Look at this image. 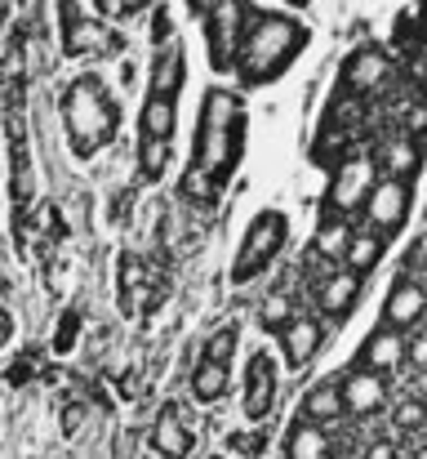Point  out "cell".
I'll list each match as a JSON object with an SVG mask.
<instances>
[{
  "label": "cell",
  "mask_w": 427,
  "mask_h": 459,
  "mask_svg": "<svg viewBox=\"0 0 427 459\" xmlns=\"http://www.w3.org/2000/svg\"><path fill=\"white\" fill-rule=\"evenodd\" d=\"M31 370H36V352H22V357L13 361V370H9V384H27Z\"/></svg>",
  "instance_id": "cell-39"
},
{
  "label": "cell",
  "mask_w": 427,
  "mask_h": 459,
  "mask_svg": "<svg viewBox=\"0 0 427 459\" xmlns=\"http://www.w3.org/2000/svg\"><path fill=\"white\" fill-rule=\"evenodd\" d=\"M183 76H187V58H183V45L169 40L156 49L151 58V90L147 94H165V99H178L183 94Z\"/></svg>",
  "instance_id": "cell-21"
},
{
  "label": "cell",
  "mask_w": 427,
  "mask_h": 459,
  "mask_svg": "<svg viewBox=\"0 0 427 459\" xmlns=\"http://www.w3.org/2000/svg\"><path fill=\"white\" fill-rule=\"evenodd\" d=\"M397 455H401V442L397 437H374L370 451H365V459H397Z\"/></svg>",
  "instance_id": "cell-38"
},
{
  "label": "cell",
  "mask_w": 427,
  "mask_h": 459,
  "mask_svg": "<svg viewBox=\"0 0 427 459\" xmlns=\"http://www.w3.org/2000/svg\"><path fill=\"white\" fill-rule=\"evenodd\" d=\"M347 241H352L347 219H325V223L316 228V237H312V255H320V259H338V264H343Z\"/></svg>",
  "instance_id": "cell-26"
},
{
  "label": "cell",
  "mask_w": 427,
  "mask_h": 459,
  "mask_svg": "<svg viewBox=\"0 0 427 459\" xmlns=\"http://www.w3.org/2000/svg\"><path fill=\"white\" fill-rule=\"evenodd\" d=\"M241 139H245V112L232 90H205L201 99V126H196V156L192 165L205 169L218 187L241 165Z\"/></svg>",
  "instance_id": "cell-3"
},
{
  "label": "cell",
  "mask_w": 427,
  "mask_h": 459,
  "mask_svg": "<svg viewBox=\"0 0 427 459\" xmlns=\"http://www.w3.org/2000/svg\"><path fill=\"white\" fill-rule=\"evenodd\" d=\"M178 187H183V196H187L192 205H214V201H218V183H214L205 169H196V165L183 174V183H178Z\"/></svg>",
  "instance_id": "cell-28"
},
{
  "label": "cell",
  "mask_w": 427,
  "mask_h": 459,
  "mask_svg": "<svg viewBox=\"0 0 427 459\" xmlns=\"http://www.w3.org/2000/svg\"><path fill=\"white\" fill-rule=\"evenodd\" d=\"M289 321H294V295H289L285 286H277V290H272V295H263V304H259V325L281 334Z\"/></svg>",
  "instance_id": "cell-27"
},
{
  "label": "cell",
  "mask_w": 427,
  "mask_h": 459,
  "mask_svg": "<svg viewBox=\"0 0 427 459\" xmlns=\"http://www.w3.org/2000/svg\"><path fill=\"white\" fill-rule=\"evenodd\" d=\"M192 9L205 18V40H209V63H214V72H232L236 45H241V31H245L254 4L218 0V4H192Z\"/></svg>",
  "instance_id": "cell-7"
},
{
  "label": "cell",
  "mask_w": 427,
  "mask_h": 459,
  "mask_svg": "<svg viewBox=\"0 0 427 459\" xmlns=\"http://www.w3.org/2000/svg\"><path fill=\"white\" fill-rule=\"evenodd\" d=\"M58 22H63V54L67 58H85V54H121L125 36L112 31L103 18L90 13V4H54Z\"/></svg>",
  "instance_id": "cell-6"
},
{
  "label": "cell",
  "mask_w": 427,
  "mask_h": 459,
  "mask_svg": "<svg viewBox=\"0 0 427 459\" xmlns=\"http://www.w3.org/2000/svg\"><path fill=\"white\" fill-rule=\"evenodd\" d=\"M406 361H410L419 375H427V325L423 330H414V334L406 339Z\"/></svg>",
  "instance_id": "cell-35"
},
{
  "label": "cell",
  "mask_w": 427,
  "mask_h": 459,
  "mask_svg": "<svg viewBox=\"0 0 427 459\" xmlns=\"http://www.w3.org/2000/svg\"><path fill=\"white\" fill-rule=\"evenodd\" d=\"M374 183H379V165H374V156L361 152V148L347 152L343 160H338L334 178H329V192H325V219H347V214H356V210L370 201Z\"/></svg>",
  "instance_id": "cell-5"
},
{
  "label": "cell",
  "mask_w": 427,
  "mask_h": 459,
  "mask_svg": "<svg viewBox=\"0 0 427 459\" xmlns=\"http://www.w3.org/2000/svg\"><path fill=\"white\" fill-rule=\"evenodd\" d=\"M374 165H383V178H397V183H410L414 174H419V165H423V152H419V139H410V134H388L383 143H379V156H374Z\"/></svg>",
  "instance_id": "cell-18"
},
{
  "label": "cell",
  "mask_w": 427,
  "mask_h": 459,
  "mask_svg": "<svg viewBox=\"0 0 427 459\" xmlns=\"http://www.w3.org/2000/svg\"><path fill=\"white\" fill-rule=\"evenodd\" d=\"M392 429L406 433V437H410V433H423L427 429V402L423 397H406V402L392 411Z\"/></svg>",
  "instance_id": "cell-29"
},
{
  "label": "cell",
  "mask_w": 427,
  "mask_h": 459,
  "mask_svg": "<svg viewBox=\"0 0 427 459\" xmlns=\"http://www.w3.org/2000/svg\"><path fill=\"white\" fill-rule=\"evenodd\" d=\"M303 45H307V27L298 18L272 13V9H250L232 72L241 76V85H268L303 54Z\"/></svg>",
  "instance_id": "cell-1"
},
{
  "label": "cell",
  "mask_w": 427,
  "mask_h": 459,
  "mask_svg": "<svg viewBox=\"0 0 427 459\" xmlns=\"http://www.w3.org/2000/svg\"><path fill=\"white\" fill-rule=\"evenodd\" d=\"M427 316V286H419L410 273L388 290V299H383V330H397V334H406V330H419Z\"/></svg>",
  "instance_id": "cell-12"
},
{
  "label": "cell",
  "mask_w": 427,
  "mask_h": 459,
  "mask_svg": "<svg viewBox=\"0 0 427 459\" xmlns=\"http://www.w3.org/2000/svg\"><path fill=\"white\" fill-rule=\"evenodd\" d=\"M58 117H63V134L72 156L90 160L98 156L121 130V103L107 94V81L98 72L76 76L63 94H58Z\"/></svg>",
  "instance_id": "cell-2"
},
{
  "label": "cell",
  "mask_w": 427,
  "mask_h": 459,
  "mask_svg": "<svg viewBox=\"0 0 427 459\" xmlns=\"http://www.w3.org/2000/svg\"><path fill=\"white\" fill-rule=\"evenodd\" d=\"M147 437H151V451L160 459H187L196 451V433H192V424L183 420V411H178L174 402H165V406L156 411Z\"/></svg>",
  "instance_id": "cell-13"
},
{
  "label": "cell",
  "mask_w": 427,
  "mask_h": 459,
  "mask_svg": "<svg viewBox=\"0 0 427 459\" xmlns=\"http://www.w3.org/2000/svg\"><path fill=\"white\" fill-rule=\"evenodd\" d=\"M401 134H410V139L427 134V94L410 99V103L401 108Z\"/></svg>",
  "instance_id": "cell-34"
},
{
  "label": "cell",
  "mask_w": 427,
  "mask_h": 459,
  "mask_svg": "<svg viewBox=\"0 0 427 459\" xmlns=\"http://www.w3.org/2000/svg\"><path fill=\"white\" fill-rule=\"evenodd\" d=\"M94 9H103L107 18H139L142 13L139 0H112V4H94Z\"/></svg>",
  "instance_id": "cell-37"
},
{
  "label": "cell",
  "mask_w": 427,
  "mask_h": 459,
  "mask_svg": "<svg viewBox=\"0 0 427 459\" xmlns=\"http://www.w3.org/2000/svg\"><path fill=\"white\" fill-rule=\"evenodd\" d=\"M338 393H343V411L356 415V420H374L388 406V379L383 375H370L361 366H347L338 375Z\"/></svg>",
  "instance_id": "cell-11"
},
{
  "label": "cell",
  "mask_w": 427,
  "mask_h": 459,
  "mask_svg": "<svg viewBox=\"0 0 427 459\" xmlns=\"http://www.w3.org/2000/svg\"><path fill=\"white\" fill-rule=\"evenodd\" d=\"M361 210H365V223H370V232H379V237H392V232H401V223L410 219V183L379 178V183H374V192H370V201H365Z\"/></svg>",
  "instance_id": "cell-9"
},
{
  "label": "cell",
  "mask_w": 427,
  "mask_h": 459,
  "mask_svg": "<svg viewBox=\"0 0 427 459\" xmlns=\"http://www.w3.org/2000/svg\"><path fill=\"white\" fill-rule=\"evenodd\" d=\"M406 361V334H397V330H374L365 343H361V352H356V361L352 366H361V370H370V375H392L397 366Z\"/></svg>",
  "instance_id": "cell-17"
},
{
  "label": "cell",
  "mask_w": 427,
  "mask_h": 459,
  "mask_svg": "<svg viewBox=\"0 0 427 459\" xmlns=\"http://www.w3.org/2000/svg\"><path fill=\"white\" fill-rule=\"evenodd\" d=\"M277 388H281V375H277V361L268 352H254L250 357V370H245V388H241V411L245 420L263 424L277 406Z\"/></svg>",
  "instance_id": "cell-10"
},
{
  "label": "cell",
  "mask_w": 427,
  "mask_h": 459,
  "mask_svg": "<svg viewBox=\"0 0 427 459\" xmlns=\"http://www.w3.org/2000/svg\"><path fill=\"white\" fill-rule=\"evenodd\" d=\"M379 259H383V237L370 232V228H352V241L343 250V268L356 273V277H365V273L379 268Z\"/></svg>",
  "instance_id": "cell-24"
},
{
  "label": "cell",
  "mask_w": 427,
  "mask_h": 459,
  "mask_svg": "<svg viewBox=\"0 0 427 459\" xmlns=\"http://www.w3.org/2000/svg\"><path fill=\"white\" fill-rule=\"evenodd\" d=\"M414 459H427V437L419 442V446H414Z\"/></svg>",
  "instance_id": "cell-42"
},
{
  "label": "cell",
  "mask_w": 427,
  "mask_h": 459,
  "mask_svg": "<svg viewBox=\"0 0 427 459\" xmlns=\"http://www.w3.org/2000/svg\"><path fill=\"white\" fill-rule=\"evenodd\" d=\"M392 54L383 49V45H361V49H352L347 58H343V72H338V81H343V90L338 94H347V99H370V94H379L388 81H392Z\"/></svg>",
  "instance_id": "cell-8"
},
{
  "label": "cell",
  "mask_w": 427,
  "mask_h": 459,
  "mask_svg": "<svg viewBox=\"0 0 427 459\" xmlns=\"http://www.w3.org/2000/svg\"><path fill=\"white\" fill-rule=\"evenodd\" d=\"M285 241H289V219H285L281 210L254 214V223H250V232H245V241H241V255H236V264H232V281H236V286L254 281L285 250Z\"/></svg>",
  "instance_id": "cell-4"
},
{
  "label": "cell",
  "mask_w": 427,
  "mask_h": 459,
  "mask_svg": "<svg viewBox=\"0 0 427 459\" xmlns=\"http://www.w3.org/2000/svg\"><path fill=\"white\" fill-rule=\"evenodd\" d=\"M27 81V31H13L0 54V90H22Z\"/></svg>",
  "instance_id": "cell-25"
},
{
  "label": "cell",
  "mask_w": 427,
  "mask_h": 459,
  "mask_svg": "<svg viewBox=\"0 0 427 459\" xmlns=\"http://www.w3.org/2000/svg\"><path fill=\"white\" fill-rule=\"evenodd\" d=\"M281 348H285L289 370H303V366L325 348V321H320V316H294L281 330Z\"/></svg>",
  "instance_id": "cell-16"
},
{
  "label": "cell",
  "mask_w": 427,
  "mask_h": 459,
  "mask_svg": "<svg viewBox=\"0 0 427 459\" xmlns=\"http://www.w3.org/2000/svg\"><path fill=\"white\" fill-rule=\"evenodd\" d=\"M116 281H121V312L125 316H147L151 307L165 299V290L151 286V273L139 255H121V268H116Z\"/></svg>",
  "instance_id": "cell-14"
},
{
  "label": "cell",
  "mask_w": 427,
  "mask_h": 459,
  "mask_svg": "<svg viewBox=\"0 0 427 459\" xmlns=\"http://www.w3.org/2000/svg\"><path fill=\"white\" fill-rule=\"evenodd\" d=\"M343 415H347V411H343L338 375H334V379H320V384H312V388L303 393V420H307V424L329 429V424H338Z\"/></svg>",
  "instance_id": "cell-22"
},
{
  "label": "cell",
  "mask_w": 427,
  "mask_h": 459,
  "mask_svg": "<svg viewBox=\"0 0 427 459\" xmlns=\"http://www.w3.org/2000/svg\"><path fill=\"white\" fill-rule=\"evenodd\" d=\"M227 451L232 455H241V459H259L263 451H268V433L263 429H254V433H227Z\"/></svg>",
  "instance_id": "cell-32"
},
{
  "label": "cell",
  "mask_w": 427,
  "mask_h": 459,
  "mask_svg": "<svg viewBox=\"0 0 427 459\" xmlns=\"http://www.w3.org/2000/svg\"><path fill=\"white\" fill-rule=\"evenodd\" d=\"M81 424H85V406H81V402L63 406V437H76V433H81Z\"/></svg>",
  "instance_id": "cell-36"
},
{
  "label": "cell",
  "mask_w": 427,
  "mask_h": 459,
  "mask_svg": "<svg viewBox=\"0 0 427 459\" xmlns=\"http://www.w3.org/2000/svg\"><path fill=\"white\" fill-rule=\"evenodd\" d=\"M9 339H13V316H9V312L0 307V348H4Z\"/></svg>",
  "instance_id": "cell-41"
},
{
  "label": "cell",
  "mask_w": 427,
  "mask_h": 459,
  "mask_svg": "<svg viewBox=\"0 0 427 459\" xmlns=\"http://www.w3.org/2000/svg\"><path fill=\"white\" fill-rule=\"evenodd\" d=\"M169 165V143H139V174L147 183H156Z\"/></svg>",
  "instance_id": "cell-31"
},
{
  "label": "cell",
  "mask_w": 427,
  "mask_h": 459,
  "mask_svg": "<svg viewBox=\"0 0 427 459\" xmlns=\"http://www.w3.org/2000/svg\"><path fill=\"white\" fill-rule=\"evenodd\" d=\"M236 343H241V330L236 325H218L209 339H205V348H201V357H209V361H232V352H236Z\"/></svg>",
  "instance_id": "cell-30"
},
{
  "label": "cell",
  "mask_w": 427,
  "mask_h": 459,
  "mask_svg": "<svg viewBox=\"0 0 427 459\" xmlns=\"http://www.w3.org/2000/svg\"><path fill=\"white\" fill-rule=\"evenodd\" d=\"M187 388H192V397H196V402H205V406H218V402L227 397V388H232V370H227L223 361H209V357H201V361L192 366V379H187Z\"/></svg>",
  "instance_id": "cell-23"
},
{
  "label": "cell",
  "mask_w": 427,
  "mask_h": 459,
  "mask_svg": "<svg viewBox=\"0 0 427 459\" xmlns=\"http://www.w3.org/2000/svg\"><path fill=\"white\" fill-rule=\"evenodd\" d=\"M134 446H139V429H125L116 442V459H134Z\"/></svg>",
  "instance_id": "cell-40"
},
{
  "label": "cell",
  "mask_w": 427,
  "mask_h": 459,
  "mask_svg": "<svg viewBox=\"0 0 427 459\" xmlns=\"http://www.w3.org/2000/svg\"><path fill=\"white\" fill-rule=\"evenodd\" d=\"M81 307H67L63 316H58V330H54V352H72L76 348V339H81Z\"/></svg>",
  "instance_id": "cell-33"
},
{
  "label": "cell",
  "mask_w": 427,
  "mask_h": 459,
  "mask_svg": "<svg viewBox=\"0 0 427 459\" xmlns=\"http://www.w3.org/2000/svg\"><path fill=\"white\" fill-rule=\"evenodd\" d=\"M423 268H427V259H423Z\"/></svg>",
  "instance_id": "cell-43"
},
{
  "label": "cell",
  "mask_w": 427,
  "mask_h": 459,
  "mask_svg": "<svg viewBox=\"0 0 427 459\" xmlns=\"http://www.w3.org/2000/svg\"><path fill=\"white\" fill-rule=\"evenodd\" d=\"M361 290H365V277L338 268V273H329V277H320V281L312 286V304L320 307L329 321H343L352 307L361 304Z\"/></svg>",
  "instance_id": "cell-15"
},
{
  "label": "cell",
  "mask_w": 427,
  "mask_h": 459,
  "mask_svg": "<svg viewBox=\"0 0 427 459\" xmlns=\"http://www.w3.org/2000/svg\"><path fill=\"white\" fill-rule=\"evenodd\" d=\"M174 126H178V99L147 94L142 99V117H139V143H169Z\"/></svg>",
  "instance_id": "cell-20"
},
{
  "label": "cell",
  "mask_w": 427,
  "mask_h": 459,
  "mask_svg": "<svg viewBox=\"0 0 427 459\" xmlns=\"http://www.w3.org/2000/svg\"><path fill=\"white\" fill-rule=\"evenodd\" d=\"M209 459H218V455H209Z\"/></svg>",
  "instance_id": "cell-44"
},
{
  "label": "cell",
  "mask_w": 427,
  "mask_h": 459,
  "mask_svg": "<svg viewBox=\"0 0 427 459\" xmlns=\"http://www.w3.org/2000/svg\"><path fill=\"white\" fill-rule=\"evenodd\" d=\"M285 459H338V437H329L320 424H307L298 415L285 429Z\"/></svg>",
  "instance_id": "cell-19"
}]
</instances>
